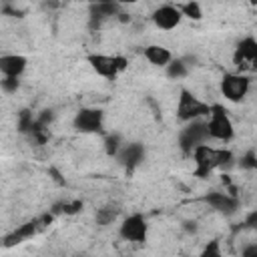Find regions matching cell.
<instances>
[{
	"instance_id": "cell-12",
	"label": "cell",
	"mask_w": 257,
	"mask_h": 257,
	"mask_svg": "<svg viewBox=\"0 0 257 257\" xmlns=\"http://www.w3.org/2000/svg\"><path fill=\"white\" fill-rule=\"evenodd\" d=\"M143 155H145V149H143V145H139V143L122 145V147H120V151L116 153L118 161H120L124 167H128V169L137 167V165L143 161Z\"/></svg>"
},
{
	"instance_id": "cell-10",
	"label": "cell",
	"mask_w": 257,
	"mask_h": 257,
	"mask_svg": "<svg viewBox=\"0 0 257 257\" xmlns=\"http://www.w3.org/2000/svg\"><path fill=\"white\" fill-rule=\"evenodd\" d=\"M74 126L80 133H98L102 128V112L98 108H82L74 118Z\"/></svg>"
},
{
	"instance_id": "cell-5",
	"label": "cell",
	"mask_w": 257,
	"mask_h": 257,
	"mask_svg": "<svg viewBox=\"0 0 257 257\" xmlns=\"http://www.w3.org/2000/svg\"><path fill=\"white\" fill-rule=\"evenodd\" d=\"M90 66L94 68L96 74L104 78H114L120 70L126 68V58L122 56H108V54H90L88 56Z\"/></svg>"
},
{
	"instance_id": "cell-18",
	"label": "cell",
	"mask_w": 257,
	"mask_h": 257,
	"mask_svg": "<svg viewBox=\"0 0 257 257\" xmlns=\"http://www.w3.org/2000/svg\"><path fill=\"white\" fill-rule=\"evenodd\" d=\"M199 257H225V255H223V249H221V243L219 241H209L203 247V251H201Z\"/></svg>"
},
{
	"instance_id": "cell-13",
	"label": "cell",
	"mask_w": 257,
	"mask_h": 257,
	"mask_svg": "<svg viewBox=\"0 0 257 257\" xmlns=\"http://www.w3.org/2000/svg\"><path fill=\"white\" fill-rule=\"evenodd\" d=\"M145 58L155 66H167L173 60V54L169 48H165L161 44H151L145 48Z\"/></svg>"
},
{
	"instance_id": "cell-8",
	"label": "cell",
	"mask_w": 257,
	"mask_h": 257,
	"mask_svg": "<svg viewBox=\"0 0 257 257\" xmlns=\"http://www.w3.org/2000/svg\"><path fill=\"white\" fill-rule=\"evenodd\" d=\"M181 18L183 16H181L179 8L173 6V4H163V6H159L153 12V22L161 30H173V28H177L179 22H181Z\"/></svg>"
},
{
	"instance_id": "cell-19",
	"label": "cell",
	"mask_w": 257,
	"mask_h": 257,
	"mask_svg": "<svg viewBox=\"0 0 257 257\" xmlns=\"http://www.w3.org/2000/svg\"><path fill=\"white\" fill-rule=\"evenodd\" d=\"M120 147H122V143H120V137H118V135H108V137H106L104 149H106L108 155H116V153L120 151Z\"/></svg>"
},
{
	"instance_id": "cell-2",
	"label": "cell",
	"mask_w": 257,
	"mask_h": 257,
	"mask_svg": "<svg viewBox=\"0 0 257 257\" xmlns=\"http://www.w3.org/2000/svg\"><path fill=\"white\" fill-rule=\"evenodd\" d=\"M207 133H209V139L213 141H221V143H227L233 139V122L227 114V110L221 106V104H211L209 108V114H207Z\"/></svg>"
},
{
	"instance_id": "cell-4",
	"label": "cell",
	"mask_w": 257,
	"mask_h": 257,
	"mask_svg": "<svg viewBox=\"0 0 257 257\" xmlns=\"http://www.w3.org/2000/svg\"><path fill=\"white\" fill-rule=\"evenodd\" d=\"M207 141H209L207 122H203V120H193V122H189V124L181 131V137H179L181 149H183L185 153H193L199 145H205Z\"/></svg>"
},
{
	"instance_id": "cell-23",
	"label": "cell",
	"mask_w": 257,
	"mask_h": 257,
	"mask_svg": "<svg viewBox=\"0 0 257 257\" xmlns=\"http://www.w3.org/2000/svg\"><path fill=\"white\" fill-rule=\"evenodd\" d=\"M241 165H245V167H249V169L255 167V151H253V149L243 157V163H241Z\"/></svg>"
},
{
	"instance_id": "cell-15",
	"label": "cell",
	"mask_w": 257,
	"mask_h": 257,
	"mask_svg": "<svg viewBox=\"0 0 257 257\" xmlns=\"http://www.w3.org/2000/svg\"><path fill=\"white\" fill-rule=\"evenodd\" d=\"M38 225H40V221L38 219H34V221H28V223H24V225H20L12 235H8L6 237V245H14V243H20L22 239H26V237H30V235H34V231L38 229Z\"/></svg>"
},
{
	"instance_id": "cell-20",
	"label": "cell",
	"mask_w": 257,
	"mask_h": 257,
	"mask_svg": "<svg viewBox=\"0 0 257 257\" xmlns=\"http://www.w3.org/2000/svg\"><path fill=\"white\" fill-rule=\"evenodd\" d=\"M118 12V6L116 4H96L94 6V14H98V18H104V16H112Z\"/></svg>"
},
{
	"instance_id": "cell-3",
	"label": "cell",
	"mask_w": 257,
	"mask_h": 257,
	"mask_svg": "<svg viewBox=\"0 0 257 257\" xmlns=\"http://www.w3.org/2000/svg\"><path fill=\"white\" fill-rule=\"evenodd\" d=\"M209 108H211V104L199 100L189 90H183L179 96V104H177V116L185 122H193V120H201L203 116H207Z\"/></svg>"
},
{
	"instance_id": "cell-22",
	"label": "cell",
	"mask_w": 257,
	"mask_h": 257,
	"mask_svg": "<svg viewBox=\"0 0 257 257\" xmlns=\"http://www.w3.org/2000/svg\"><path fill=\"white\" fill-rule=\"evenodd\" d=\"M241 257H257V243H247L243 249H241Z\"/></svg>"
},
{
	"instance_id": "cell-6",
	"label": "cell",
	"mask_w": 257,
	"mask_h": 257,
	"mask_svg": "<svg viewBox=\"0 0 257 257\" xmlns=\"http://www.w3.org/2000/svg\"><path fill=\"white\" fill-rule=\"evenodd\" d=\"M249 84H251V80H249L245 74H239V72H235V74H225L223 80H221V92H223V96H225L227 100L239 102V100H243L245 94L249 92Z\"/></svg>"
},
{
	"instance_id": "cell-7",
	"label": "cell",
	"mask_w": 257,
	"mask_h": 257,
	"mask_svg": "<svg viewBox=\"0 0 257 257\" xmlns=\"http://www.w3.org/2000/svg\"><path fill=\"white\" fill-rule=\"evenodd\" d=\"M147 221L143 215H128L120 225V237L131 243H143L147 239Z\"/></svg>"
},
{
	"instance_id": "cell-1",
	"label": "cell",
	"mask_w": 257,
	"mask_h": 257,
	"mask_svg": "<svg viewBox=\"0 0 257 257\" xmlns=\"http://www.w3.org/2000/svg\"><path fill=\"white\" fill-rule=\"evenodd\" d=\"M191 155L195 159V175H199V177H205L211 171H215V169H219V167H223V165H227L231 161V153L229 151L209 147L207 143L199 145Z\"/></svg>"
},
{
	"instance_id": "cell-21",
	"label": "cell",
	"mask_w": 257,
	"mask_h": 257,
	"mask_svg": "<svg viewBox=\"0 0 257 257\" xmlns=\"http://www.w3.org/2000/svg\"><path fill=\"white\" fill-rule=\"evenodd\" d=\"M0 84H2V88H4L6 92H14V90L18 88V78H8V76H4V78L0 80Z\"/></svg>"
},
{
	"instance_id": "cell-16",
	"label": "cell",
	"mask_w": 257,
	"mask_h": 257,
	"mask_svg": "<svg viewBox=\"0 0 257 257\" xmlns=\"http://www.w3.org/2000/svg\"><path fill=\"white\" fill-rule=\"evenodd\" d=\"M181 16H187V18H193V20H199L203 16L201 12V4L199 2H187V4H179L177 6Z\"/></svg>"
},
{
	"instance_id": "cell-17",
	"label": "cell",
	"mask_w": 257,
	"mask_h": 257,
	"mask_svg": "<svg viewBox=\"0 0 257 257\" xmlns=\"http://www.w3.org/2000/svg\"><path fill=\"white\" fill-rule=\"evenodd\" d=\"M167 74L171 76V78H181V76H185L187 74V66H185V60H171L167 66Z\"/></svg>"
},
{
	"instance_id": "cell-14",
	"label": "cell",
	"mask_w": 257,
	"mask_h": 257,
	"mask_svg": "<svg viewBox=\"0 0 257 257\" xmlns=\"http://www.w3.org/2000/svg\"><path fill=\"white\" fill-rule=\"evenodd\" d=\"M207 203L213 209L223 211V213H233L237 209V199L231 197V195H225V193H211V195H207Z\"/></svg>"
},
{
	"instance_id": "cell-9",
	"label": "cell",
	"mask_w": 257,
	"mask_h": 257,
	"mask_svg": "<svg viewBox=\"0 0 257 257\" xmlns=\"http://www.w3.org/2000/svg\"><path fill=\"white\" fill-rule=\"evenodd\" d=\"M233 60H235V66H237L239 70L253 66L255 60H257V42H255V38H251V36L243 38V40L239 42V46L235 48Z\"/></svg>"
},
{
	"instance_id": "cell-11",
	"label": "cell",
	"mask_w": 257,
	"mask_h": 257,
	"mask_svg": "<svg viewBox=\"0 0 257 257\" xmlns=\"http://www.w3.org/2000/svg\"><path fill=\"white\" fill-rule=\"evenodd\" d=\"M26 56L22 54H4L0 56V72L8 78H18L26 70Z\"/></svg>"
}]
</instances>
